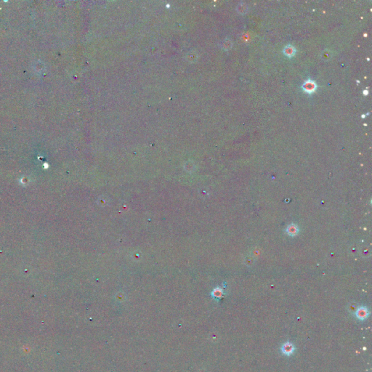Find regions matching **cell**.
<instances>
[{
	"instance_id": "1",
	"label": "cell",
	"mask_w": 372,
	"mask_h": 372,
	"mask_svg": "<svg viewBox=\"0 0 372 372\" xmlns=\"http://www.w3.org/2000/svg\"><path fill=\"white\" fill-rule=\"evenodd\" d=\"M369 311L366 307H359V308H358V310H357L356 312V316L358 319H359V320H361V321L366 320V319L369 317Z\"/></svg>"
},
{
	"instance_id": "2",
	"label": "cell",
	"mask_w": 372,
	"mask_h": 372,
	"mask_svg": "<svg viewBox=\"0 0 372 372\" xmlns=\"http://www.w3.org/2000/svg\"><path fill=\"white\" fill-rule=\"evenodd\" d=\"M281 352L283 353V354L289 356L294 352V350H295V347H294V346L292 345V343L286 342L282 345V347H281Z\"/></svg>"
},
{
	"instance_id": "3",
	"label": "cell",
	"mask_w": 372,
	"mask_h": 372,
	"mask_svg": "<svg viewBox=\"0 0 372 372\" xmlns=\"http://www.w3.org/2000/svg\"><path fill=\"white\" fill-rule=\"evenodd\" d=\"M316 84H315V82L314 81L312 80H307L306 81V82L304 83L303 85V89L304 90H305V92H308V93H311V92H314L315 90H316Z\"/></svg>"
},
{
	"instance_id": "4",
	"label": "cell",
	"mask_w": 372,
	"mask_h": 372,
	"mask_svg": "<svg viewBox=\"0 0 372 372\" xmlns=\"http://www.w3.org/2000/svg\"><path fill=\"white\" fill-rule=\"evenodd\" d=\"M286 233L291 236H295L299 233V228L294 224L289 225L286 228Z\"/></svg>"
},
{
	"instance_id": "5",
	"label": "cell",
	"mask_w": 372,
	"mask_h": 372,
	"mask_svg": "<svg viewBox=\"0 0 372 372\" xmlns=\"http://www.w3.org/2000/svg\"><path fill=\"white\" fill-rule=\"evenodd\" d=\"M295 48H294L293 46H291V45H288V46L285 47L284 50V54L286 55L289 56V57H292V56L295 54Z\"/></svg>"
},
{
	"instance_id": "6",
	"label": "cell",
	"mask_w": 372,
	"mask_h": 372,
	"mask_svg": "<svg viewBox=\"0 0 372 372\" xmlns=\"http://www.w3.org/2000/svg\"><path fill=\"white\" fill-rule=\"evenodd\" d=\"M247 10H248V7H247V5L246 4L244 3H241L239 4V5H238L237 7V10L238 12L239 13H245L246 12Z\"/></svg>"
},
{
	"instance_id": "7",
	"label": "cell",
	"mask_w": 372,
	"mask_h": 372,
	"mask_svg": "<svg viewBox=\"0 0 372 372\" xmlns=\"http://www.w3.org/2000/svg\"><path fill=\"white\" fill-rule=\"evenodd\" d=\"M331 57V52L328 50H325L322 52L321 58L324 60H328Z\"/></svg>"
},
{
	"instance_id": "8",
	"label": "cell",
	"mask_w": 372,
	"mask_h": 372,
	"mask_svg": "<svg viewBox=\"0 0 372 372\" xmlns=\"http://www.w3.org/2000/svg\"><path fill=\"white\" fill-rule=\"evenodd\" d=\"M231 46H232L231 41H230V40H225V42H224V48H225L227 49V50H228V49H230V48H231Z\"/></svg>"
}]
</instances>
